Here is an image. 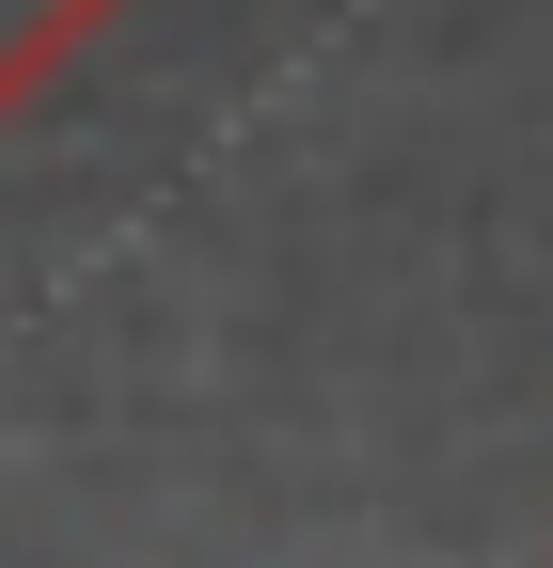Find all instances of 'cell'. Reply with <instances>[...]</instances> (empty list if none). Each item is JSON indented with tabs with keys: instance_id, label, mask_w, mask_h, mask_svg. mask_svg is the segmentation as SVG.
I'll list each match as a JSON object with an SVG mask.
<instances>
[{
	"instance_id": "obj_1",
	"label": "cell",
	"mask_w": 553,
	"mask_h": 568,
	"mask_svg": "<svg viewBox=\"0 0 553 568\" xmlns=\"http://www.w3.org/2000/svg\"><path fill=\"white\" fill-rule=\"evenodd\" d=\"M127 17V0H0V126L63 95V63H80L95 32Z\"/></svg>"
}]
</instances>
